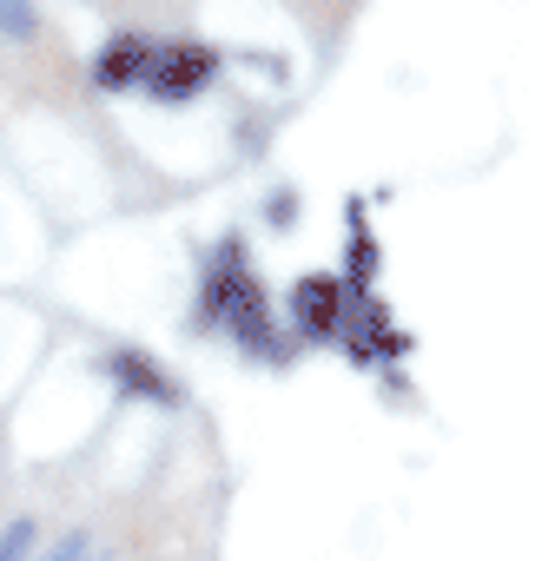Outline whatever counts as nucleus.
<instances>
[{"instance_id": "f257e3e1", "label": "nucleus", "mask_w": 542, "mask_h": 561, "mask_svg": "<svg viewBox=\"0 0 542 561\" xmlns=\"http://www.w3.org/2000/svg\"><path fill=\"white\" fill-rule=\"evenodd\" d=\"M212 73H218V54H205V47H153L139 87L159 93V100H192Z\"/></svg>"}, {"instance_id": "f03ea898", "label": "nucleus", "mask_w": 542, "mask_h": 561, "mask_svg": "<svg viewBox=\"0 0 542 561\" xmlns=\"http://www.w3.org/2000/svg\"><path fill=\"white\" fill-rule=\"evenodd\" d=\"M212 311H218V324L238 331V337H258V324H264L258 285H251L245 271H212Z\"/></svg>"}, {"instance_id": "7ed1b4c3", "label": "nucleus", "mask_w": 542, "mask_h": 561, "mask_svg": "<svg viewBox=\"0 0 542 561\" xmlns=\"http://www.w3.org/2000/svg\"><path fill=\"white\" fill-rule=\"evenodd\" d=\"M146 60H153V41H139V34H120L106 54H100V87H139L146 80Z\"/></svg>"}, {"instance_id": "20e7f679", "label": "nucleus", "mask_w": 542, "mask_h": 561, "mask_svg": "<svg viewBox=\"0 0 542 561\" xmlns=\"http://www.w3.org/2000/svg\"><path fill=\"white\" fill-rule=\"evenodd\" d=\"M106 370H120V383H126V390H139V397H153V403H172V383H159V370H153L146 357L113 351V357H106Z\"/></svg>"}, {"instance_id": "39448f33", "label": "nucleus", "mask_w": 542, "mask_h": 561, "mask_svg": "<svg viewBox=\"0 0 542 561\" xmlns=\"http://www.w3.org/2000/svg\"><path fill=\"white\" fill-rule=\"evenodd\" d=\"M292 311H298V324H305V331H325V324H331V311H338V291L325 285V277H305V285L292 291Z\"/></svg>"}, {"instance_id": "423d86ee", "label": "nucleus", "mask_w": 542, "mask_h": 561, "mask_svg": "<svg viewBox=\"0 0 542 561\" xmlns=\"http://www.w3.org/2000/svg\"><path fill=\"white\" fill-rule=\"evenodd\" d=\"M0 34H34V8H14V0H0Z\"/></svg>"}, {"instance_id": "0eeeda50", "label": "nucleus", "mask_w": 542, "mask_h": 561, "mask_svg": "<svg viewBox=\"0 0 542 561\" xmlns=\"http://www.w3.org/2000/svg\"><path fill=\"white\" fill-rule=\"evenodd\" d=\"M47 561H87V528H74V535H60V548H54Z\"/></svg>"}]
</instances>
